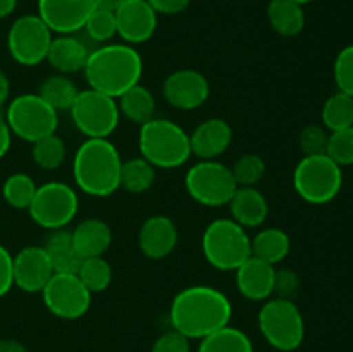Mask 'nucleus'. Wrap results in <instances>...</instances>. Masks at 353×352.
Returning <instances> with one entry per match:
<instances>
[{
    "mask_svg": "<svg viewBox=\"0 0 353 352\" xmlns=\"http://www.w3.org/2000/svg\"><path fill=\"white\" fill-rule=\"evenodd\" d=\"M233 306L226 293L210 285H192L179 290L169 307L172 330L188 340H202L207 335L228 326Z\"/></svg>",
    "mask_w": 353,
    "mask_h": 352,
    "instance_id": "f257e3e1",
    "label": "nucleus"
},
{
    "mask_svg": "<svg viewBox=\"0 0 353 352\" xmlns=\"http://www.w3.org/2000/svg\"><path fill=\"white\" fill-rule=\"evenodd\" d=\"M83 72L88 88L119 99L131 86L140 83L143 59L133 45L105 43L90 50Z\"/></svg>",
    "mask_w": 353,
    "mask_h": 352,
    "instance_id": "f03ea898",
    "label": "nucleus"
},
{
    "mask_svg": "<svg viewBox=\"0 0 353 352\" xmlns=\"http://www.w3.org/2000/svg\"><path fill=\"white\" fill-rule=\"evenodd\" d=\"M119 150L109 138H86L72 159V178L76 188L90 197L103 199L121 186Z\"/></svg>",
    "mask_w": 353,
    "mask_h": 352,
    "instance_id": "7ed1b4c3",
    "label": "nucleus"
},
{
    "mask_svg": "<svg viewBox=\"0 0 353 352\" xmlns=\"http://www.w3.org/2000/svg\"><path fill=\"white\" fill-rule=\"evenodd\" d=\"M140 155L155 169H176L192 157L190 133L176 121L154 117L141 124L138 135Z\"/></svg>",
    "mask_w": 353,
    "mask_h": 352,
    "instance_id": "20e7f679",
    "label": "nucleus"
},
{
    "mask_svg": "<svg viewBox=\"0 0 353 352\" xmlns=\"http://www.w3.org/2000/svg\"><path fill=\"white\" fill-rule=\"evenodd\" d=\"M202 252L212 268L236 271L252 255L250 235L231 217H219L203 231Z\"/></svg>",
    "mask_w": 353,
    "mask_h": 352,
    "instance_id": "39448f33",
    "label": "nucleus"
},
{
    "mask_svg": "<svg viewBox=\"0 0 353 352\" xmlns=\"http://www.w3.org/2000/svg\"><path fill=\"white\" fill-rule=\"evenodd\" d=\"M257 324L264 340L276 351H296L305 337V321L295 300L279 297L264 300L259 311Z\"/></svg>",
    "mask_w": 353,
    "mask_h": 352,
    "instance_id": "423d86ee",
    "label": "nucleus"
},
{
    "mask_svg": "<svg viewBox=\"0 0 353 352\" xmlns=\"http://www.w3.org/2000/svg\"><path fill=\"white\" fill-rule=\"evenodd\" d=\"M343 186V171L327 154L303 155L293 171L296 195L312 206H324L334 200Z\"/></svg>",
    "mask_w": 353,
    "mask_h": 352,
    "instance_id": "0eeeda50",
    "label": "nucleus"
},
{
    "mask_svg": "<svg viewBox=\"0 0 353 352\" xmlns=\"http://www.w3.org/2000/svg\"><path fill=\"white\" fill-rule=\"evenodd\" d=\"M7 124L12 137L28 144L54 135L59 128V113L52 109L38 93H21L6 106Z\"/></svg>",
    "mask_w": 353,
    "mask_h": 352,
    "instance_id": "6e6552de",
    "label": "nucleus"
},
{
    "mask_svg": "<svg viewBox=\"0 0 353 352\" xmlns=\"http://www.w3.org/2000/svg\"><path fill=\"white\" fill-rule=\"evenodd\" d=\"M79 209L78 192L62 182H47L37 188L28 213L43 230H61L74 221Z\"/></svg>",
    "mask_w": 353,
    "mask_h": 352,
    "instance_id": "1a4fd4ad",
    "label": "nucleus"
},
{
    "mask_svg": "<svg viewBox=\"0 0 353 352\" xmlns=\"http://www.w3.org/2000/svg\"><path fill=\"white\" fill-rule=\"evenodd\" d=\"M185 188L195 202L205 207L228 206L238 185L230 166L217 159L199 161L186 171Z\"/></svg>",
    "mask_w": 353,
    "mask_h": 352,
    "instance_id": "9d476101",
    "label": "nucleus"
},
{
    "mask_svg": "<svg viewBox=\"0 0 353 352\" xmlns=\"http://www.w3.org/2000/svg\"><path fill=\"white\" fill-rule=\"evenodd\" d=\"M69 114L76 130L86 138H109L121 121L117 99L93 88L79 90Z\"/></svg>",
    "mask_w": 353,
    "mask_h": 352,
    "instance_id": "9b49d317",
    "label": "nucleus"
},
{
    "mask_svg": "<svg viewBox=\"0 0 353 352\" xmlns=\"http://www.w3.org/2000/svg\"><path fill=\"white\" fill-rule=\"evenodd\" d=\"M54 33L38 14L21 16L7 31V50L14 62L33 68L47 59Z\"/></svg>",
    "mask_w": 353,
    "mask_h": 352,
    "instance_id": "f8f14e48",
    "label": "nucleus"
},
{
    "mask_svg": "<svg viewBox=\"0 0 353 352\" xmlns=\"http://www.w3.org/2000/svg\"><path fill=\"white\" fill-rule=\"evenodd\" d=\"M40 293L48 313L59 320H79L92 306V293L72 273H54Z\"/></svg>",
    "mask_w": 353,
    "mask_h": 352,
    "instance_id": "ddd939ff",
    "label": "nucleus"
},
{
    "mask_svg": "<svg viewBox=\"0 0 353 352\" xmlns=\"http://www.w3.org/2000/svg\"><path fill=\"white\" fill-rule=\"evenodd\" d=\"M165 102L178 110H195L209 100V79L196 69H176L162 85Z\"/></svg>",
    "mask_w": 353,
    "mask_h": 352,
    "instance_id": "4468645a",
    "label": "nucleus"
},
{
    "mask_svg": "<svg viewBox=\"0 0 353 352\" xmlns=\"http://www.w3.org/2000/svg\"><path fill=\"white\" fill-rule=\"evenodd\" d=\"M95 0H38V16L55 35H74L83 30Z\"/></svg>",
    "mask_w": 353,
    "mask_h": 352,
    "instance_id": "2eb2a0df",
    "label": "nucleus"
},
{
    "mask_svg": "<svg viewBox=\"0 0 353 352\" xmlns=\"http://www.w3.org/2000/svg\"><path fill=\"white\" fill-rule=\"evenodd\" d=\"M117 24V37L123 43L140 45L150 40L157 30L159 14L147 0H126L114 10Z\"/></svg>",
    "mask_w": 353,
    "mask_h": 352,
    "instance_id": "dca6fc26",
    "label": "nucleus"
},
{
    "mask_svg": "<svg viewBox=\"0 0 353 352\" xmlns=\"http://www.w3.org/2000/svg\"><path fill=\"white\" fill-rule=\"evenodd\" d=\"M14 286L26 293H40L54 275V268L41 245L23 247L12 257Z\"/></svg>",
    "mask_w": 353,
    "mask_h": 352,
    "instance_id": "f3484780",
    "label": "nucleus"
},
{
    "mask_svg": "<svg viewBox=\"0 0 353 352\" xmlns=\"http://www.w3.org/2000/svg\"><path fill=\"white\" fill-rule=\"evenodd\" d=\"M178 226L164 214H155L143 221L138 231V247L148 259H165L174 252L178 245Z\"/></svg>",
    "mask_w": 353,
    "mask_h": 352,
    "instance_id": "a211bd4d",
    "label": "nucleus"
},
{
    "mask_svg": "<svg viewBox=\"0 0 353 352\" xmlns=\"http://www.w3.org/2000/svg\"><path fill=\"white\" fill-rule=\"evenodd\" d=\"M233 141V128L223 117H209L190 133L192 155L200 161L221 157Z\"/></svg>",
    "mask_w": 353,
    "mask_h": 352,
    "instance_id": "6ab92c4d",
    "label": "nucleus"
},
{
    "mask_svg": "<svg viewBox=\"0 0 353 352\" xmlns=\"http://www.w3.org/2000/svg\"><path fill=\"white\" fill-rule=\"evenodd\" d=\"M274 266L250 255L234 271L238 292L252 302H264L271 299L274 292Z\"/></svg>",
    "mask_w": 353,
    "mask_h": 352,
    "instance_id": "aec40b11",
    "label": "nucleus"
},
{
    "mask_svg": "<svg viewBox=\"0 0 353 352\" xmlns=\"http://www.w3.org/2000/svg\"><path fill=\"white\" fill-rule=\"evenodd\" d=\"M90 50L85 41L74 35H57L52 38L45 61L59 75H74L85 69Z\"/></svg>",
    "mask_w": 353,
    "mask_h": 352,
    "instance_id": "412c9836",
    "label": "nucleus"
},
{
    "mask_svg": "<svg viewBox=\"0 0 353 352\" xmlns=\"http://www.w3.org/2000/svg\"><path fill=\"white\" fill-rule=\"evenodd\" d=\"M228 206L231 211V219L236 221L245 230L262 226L268 219V199L255 186H238Z\"/></svg>",
    "mask_w": 353,
    "mask_h": 352,
    "instance_id": "4be33fe9",
    "label": "nucleus"
},
{
    "mask_svg": "<svg viewBox=\"0 0 353 352\" xmlns=\"http://www.w3.org/2000/svg\"><path fill=\"white\" fill-rule=\"evenodd\" d=\"M72 244L83 259L100 257L112 245V230L100 217H86L71 230Z\"/></svg>",
    "mask_w": 353,
    "mask_h": 352,
    "instance_id": "5701e85b",
    "label": "nucleus"
},
{
    "mask_svg": "<svg viewBox=\"0 0 353 352\" xmlns=\"http://www.w3.org/2000/svg\"><path fill=\"white\" fill-rule=\"evenodd\" d=\"M41 247L45 248L50 259L54 273H72V275L78 273L83 257L72 244L71 231L65 228L48 231Z\"/></svg>",
    "mask_w": 353,
    "mask_h": 352,
    "instance_id": "b1692460",
    "label": "nucleus"
},
{
    "mask_svg": "<svg viewBox=\"0 0 353 352\" xmlns=\"http://www.w3.org/2000/svg\"><path fill=\"white\" fill-rule=\"evenodd\" d=\"M269 26L279 37H296L305 28V12L303 6L292 0H271L268 6Z\"/></svg>",
    "mask_w": 353,
    "mask_h": 352,
    "instance_id": "393cba45",
    "label": "nucleus"
},
{
    "mask_svg": "<svg viewBox=\"0 0 353 352\" xmlns=\"http://www.w3.org/2000/svg\"><path fill=\"white\" fill-rule=\"evenodd\" d=\"M117 107L124 119L141 126L155 117L157 102H155L154 93L147 86L138 83L117 99Z\"/></svg>",
    "mask_w": 353,
    "mask_h": 352,
    "instance_id": "a878e982",
    "label": "nucleus"
},
{
    "mask_svg": "<svg viewBox=\"0 0 353 352\" xmlns=\"http://www.w3.org/2000/svg\"><path fill=\"white\" fill-rule=\"evenodd\" d=\"M250 248L254 257L276 266L290 254L292 240L281 228H264L250 237Z\"/></svg>",
    "mask_w": 353,
    "mask_h": 352,
    "instance_id": "bb28decb",
    "label": "nucleus"
},
{
    "mask_svg": "<svg viewBox=\"0 0 353 352\" xmlns=\"http://www.w3.org/2000/svg\"><path fill=\"white\" fill-rule=\"evenodd\" d=\"M37 93L52 107V109H55L57 113H62V110L71 109L76 97H78L79 90L69 76L55 72V75L47 76V78L40 83Z\"/></svg>",
    "mask_w": 353,
    "mask_h": 352,
    "instance_id": "cd10ccee",
    "label": "nucleus"
},
{
    "mask_svg": "<svg viewBox=\"0 0 353 352\" xmlns=\"http://www.w3.org/2000/svg\"><path fill=\"white\" fill-rule=\"evenodd\" d=\"M196 352H254V344L243 330L228 324L203 337Z\"/></svg>",
    "mask_w": 353,
    "mask_h": 352,
    "instance_id": "c85d7f7f",
    "label": "nucleus"
},
{
    "mask_svg": "<svg viewBox=\"0 0 353 352\" xmlns=\"http://www.w3.org/2000/svg\"><path fill=\"white\" fill-rule=\"evenodd\" d=\"M155 182V168L140 155L123 161L121 166V186L128 193H143L152 188Z\"/></svg>",
    "mask_w": 353,
    "mask_h": 352,
    "instance_id": "c756f323",
    "label": "nucleus"
},
{
    "mask_svg": "<svg viewBox=\"0 0 353 352\" xmlns=\"http://www.w3.org/2000/svg\"><path fill=\"white\" fill-rule=\"evenodd\" d=\"M321 119L330 133L353 126V97L343 92L333 93L324 102Z\"/></svg>",
    "mask_w": 353,
    "mask_h": 352,
    "instance_id": "7c9ffc66",
    "label": "nucleus"
},
{
    "mask_svg": "<svg viewBox=\"0 0 353 352\" xmlns=\"http://www.w3.org/2000/svg\"><path fill=\"white\" fill-rule=\"evenodd\" d=\"M33 148H31V159L34 164L43 171H55L61 168L68 155V147L65 141L57 135H48V137L41 138V140L34 141Z\"/></svg>",
    "mask_w": 353,
    "mask_h": 352,
    "instance_id": "2f4dec72",
    "label": "nucleus"
},
{
    "mask_svg": "<svg viewBox=\"0 0 353 352\" xmlns=\"http://www.w3.org/2000/svg\"><path fill=\"white\" fill-rule=\"evenodd\" d=\"M38 185L26 173H12L2 185V197L12 209L28 211Z\"/></svg>",
    "mask_w": 353,
    "mask_h": 352,
    "instance_id": "473e14b6",
    "label": "nucleus"
},
{
    "mask_svg": "<svg viewBox=\"0 0 353 352\" xmlns=\"http://www.w3.org/2000/svg\"><path fill=\"white\" fill-rule=\"evenodd\" d=\"M76 275L83 282V285L90 290V293L105 292L112 282V266L109 264L103 255L100 257H86L83 259Z\"/></svg>",
    "mask_w": 353,
    "mask_h": 352,
    "instance_id": "72a5a7b5",
    "label": "nucleus"
},
{
    "mask_svg": "<svg viewBox=\"0 0 353 352\" xmlns=\"http://www.w3.org/2000/svg\"><path fill=\"white\" fill-rule=\"evenodd\" d=\"M265 161L257 154H243L233 162L231 173L238 186H255L265 176Z\"/></svg>",
    "mask_w": 353,
    "mask_h": 352,
    "instance_id": "f704fd0d",
    "label": "nucleus"
},
{
    "mask_svg": "<svg viewBox=\"0 0 353 352\" xmlns=\"http://www.w3.org/2000/svg\"><path fill=\"white\" fill-rule=\"evenodd\" d=\"M83 30L86 31L90 40L97 41V43H110L114 37L117 35V24H116V14L112 10L99 9L97 7L90 17L86 19Z\"/></svg>",
    "mask_w": 353,
    "mask_h": 352,
    "instance_id": "c9c22d12",
    "label": "nucleus"
},
{
    "mask_svg": "<svg viewBox=\"0 0 353 352\" xmlns=\"http://www.w3.org/2000/svg\"><path fill=\"white\" fill-rule=\"evenodd\" d=\"M326 154L338 166H353V126L330 133Z\"/></svg>",
    "mask_w": 353,
    "mask_h": 352,
    "instance_id": "e433bc0d",
    "label": "nucleus"
},
{
    "mask_svg": "<svg viewBox=\"0 0 353 352\" xmlns=\"http://www.w3.org/2000/svg\"><path fill=\"white\" fill-rule=\"evenodd\" d=\"M330 131L321 124H309L299 135V145L303 155H323L327 150Z\"/></svg>",
    "mask_w": 353,
    "mask_h": 352,
    "instance_id": "4c0bfd02",
    "label": "nucleus"
},
{
    "mask_svg": "<svg viewBox=\"0 0 353 352\" xmlns=\"http://www.w3.org/2000/svg\"><path fill=\"white\" fill-rule=\"evenodd\" d=\"M333 75L338 92L353 97V45H348L338 52L334 59Z\"/></svg>",
    "mask_w": 353,
    "mask_h": 352,
    "instance_id": "58836bf2",
    "label": "nucleus"
},
{
    "mask_svg": "<svg viewBox=\"0 0 353 352\" xmlns=\"http://www.w3.org/2000/svg\"><path fill=\"white\" fill-rule=\"evenodd\" d=\"M300 290V276L296 271L290 268L276 269L274 273V292L272 295L279 297V299L295 300L296 293Z\"/></svg>",
    "mask_w": 353,
    "mask_h": 352,
    "instance_id": "ea45409f",
    "label": "nucleus"
},
{
    "mask_svg": "<svg viewBox=\"0 0 353 352\" xmlns=\"http://www.w3.org/2000/svg\"><path fill=\"white\" fill-rule=\"evenodd\" d=\"M152 352H190V340L176 330L165 331L154 342Z\"/></svg>",
    "mask_w": 353,
    "mask_h": 352,
    "instance_id": "a19ab883",
    "label": "nucleus"
},
{
    "mask_svg": "<svg viewBox=\"0 0 353 352\" xmlns=\"http://www.w3.org/2000/svg\"><path fill=\"white\" fill-rule=\"evenodd\" d=\"M12 257L14 255L0 244V297L7 295L14 286Z\"/></svg>",
    "mask_w": 353,
    "mask_h": 352,
    "instance_id": "79ce46f5",
    "label": "nucleus"
},
{
    "mask_svg": "<svg viewBox=\"0 0 353 352\" xmlns=\"http://www.w3.org/2000/svg\"><path fill=\"white\" fill-rule=\"evenodd\" d=\"M152 9L162 16H176L188 9L192 0H147Z\"/></svg>",
    "mask_w": 353,
    "mask_h": 352,
    "instance_id": "37998d69",
    "label": "nucleus"
},
{
    "mask_svg": "<svg viewBox=\"0 0 353 352\" xmlns=\"http://www.w3.org/2000/svg\"><path fill=\"white\" fill-rule=\"evenodd\" d=\"M10 145H12V133H10V128L7 124L6 116L0 110V159L6 157L7 152L10 150Z\"/></svg>",
    "mask_w": 353,
    "mask_h": 352,
    "instance_id": "c03bdc74",
    "label": "nucleus"
},
{
    "mask_svg": "<svg viewBox=\"0 0 353 352\" xmlns=\"http://www.w3.org/2000/svg\"><path fill=\"white\" fill-rule=\"evenodd\" d=\"M10 99V81H9V76L6 75V71L0 69V110L2 107H6L9 104Z\"/></svg>",
    "mask_w": 353,
    "mask_h": 352,
    "instance_id": "a18cd8bd",
    "label": "nucleus"
},
{
    "mask_svg": "<svg viewBox=\"0 0 353 352\" xmlns=\"http://www.w3.org/2000/svg\"><path fill=\"white\" fill-rule=\"evenodd\" d=\"M0 352H28V349L14 338H3L0 340Z\"/></svg>",
    "mask_w": 353,
    "mask_h": 352,
    "instance_id": "49530a36",
    "label": "nucleus"
},
{
    "mask_svg": "<svg viewBox=\"0 0 353 352\" xmlns=\"http://www.w3.org/2000/svg\"><path fill=\"white\" fill-rule=\"evenodd\" d=\"M17 7V0H0V19L12 16Z\"/></svg>",
    "mask_w": 353,
    "mask_h": 352,
    "instance_id": "de8ad7c7",
    "label": "nucleus"
},
{
    "mask_svg": "<svg viewBox=\"0 0 353 352\" xmlns=\"http://www.w3.org/2000/svg\"><path fill=\"white\" fill-rule=\"evenodd\" d=\"M126 2V0H95V6L99 7V9H105V10H116L119 9L123 3Z\"/></svg>",
    "mask_w": 353,
    "mask_h": 352,
    "instance_id": "09e8293b",
    "label": "nucleus"
},
{
    "mask_svg": "<svg viewBox=\"0 0 353 352\" xmlns=\"http://www.w3.org/2000/svg\"><path fill=\"white\" fill-rule=\"evenodd\" d=\"M292 2H295V3H300V6H305V3H310V2H314V0H292Z\"/></svg>",
    "mask_w": 353,
    "mask_h": 352,
    "instance_id": "8fccbe9b",
    "label": "nucleus"
}]
</instances>
